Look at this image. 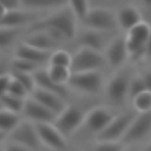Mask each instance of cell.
I'll use <instances>...</instances> for the list:
<instances>
[{"label": "cell", "mask_w": 151, "mask_h": 151, "mask_svg": "<svg viewBox=\"0 0 151 151\" xmlns=\"http://www.w3.org/2000/svg\"><path fill=\"white\" fill-rule=\"evenodd\" d=\"M77 17L68 6L55 9L52 14L40 18L38 21L32 24V29H47L52 32L60 40L74 39L78 34L77 29Z\"/></svg>", "instance_id": "6da1fadb"}, {"label": "cell", "mask_w": 151, "mask_h": 151, "mask_svg": "<svg viewBox=\"0 0 151 151\" xmlns=\"http://www.w3.org/2000/svg\"><path fill=\"white\" fill-rule=\"evenodd\" d=\"M150 35L151 26L143 20L125 33L130 60L139 61L142 59H145V45Z\"/></svg>", "instance_id": "7a4b0ae2"}, {"label": "cell", "mask_w": 151, "mask_h": 151, "mask_svg": "<svg viewBox=\"0 0 151 151\" xmlns=\"http://www.w3.org/2000/svg\"><path fill=\"white\" fill-rule=\"evenodd\" d=\"M106 63L105 55L103 52L87 48L79 47L72 54L71 61V71L73 72H86V71H99Z\"/></svg>", "instance_id": "3957f363"}, {"label": "cell", "mask_w": 151, "mask_h": 151, "mask_svg": "<svg viewBox=\"0 0 151 151\" xmlns=\"http://www.w3.org/2000/svg\"><path fill=\"white\" fill-rule=\"evenodd\" d=\"M85 28L97 29L101 32H112L118 28L117 14L111 9L104 7H94L88 11L85 18L81 20Z\"/></svg>", "instance_id": "277c9868"}, {"label": "cell", "mask_w": 151, "mask_h": 151, "mask_svg": "<svg viewBox=\"0 0 151 151\" xmlns=\"http://www.w3.org/2000/svg\"><path fill=\"white\" fill-rule=\"evenodd\" d=\"M73 90L85 93V94H96L98 93L103 85V76L99 71H86V72H73L71 74L68 84Z\"/></svg>", "instance_id": "5b68a950"}, {"label": "cell", "mask_w": 151, "mask_h": 151, "mask_svg": "<svg viewBox=\"0 0 151 151\" xmlns=\"http://www.w3.org/2000/svg\"><path fill=\"white\" fill-rule=\"evenodd\" d=\"M85 113L74 105H67L59 114H57L53 124L67 138L74 134L84 123Z\"/></svg>", "instance_id": "8992f818"}, {"label": "cell", "mask_w": 151, "mask_h": 151, "mask_svg": "<svg viewBox=\"0 0 151 151\" xmlns=\"http://www.w3.org/2000/svg\"><path fill=\"white\" fill-rule=\"evenodd\" d=\"M7 140L19 143L32 151H38L40 146L42 145L40 142V138L37 132L35 124L33 122H29L27 119L21 120L8 134Z\"/></svg>", "instance_id": "52a82bcc"}, {"label": "cell", "mask_w": 151, "mask_h": 151, "mask_svg": "<svg viewBox=\"0 0 151 151\" xmlns=\"http://www.w3.org/2000/svg\"><path fill=\"white\" fill-rule=\"evenodd\" d=\"M136 114L137 112L133 110L114 116L113 119L109 123V125L98 136H96L97 140H105V142L122 140Z\"/></svg>", "instance_id": "ba28073f"}, {"label": "cell", "mask_w": 151, "mask_h": 151, "mask_svg": "<svg viewBox=\"0 0 151 151\" xmlns=\"http://www.w3.org/2000/svg\"><path fill=\"white\" fill-rule=\"evenodd\" d=\"M131 74L127 71L120 70L112 76L106 85V94L111 103L122 105L129 98V85Z\"/></svg>", "instance_id": "9c48e42d"}, {"label": "cell", "mask_w": 151, "mask_h": 151, "mask_svg": "<svg viewBox=\"0 0 151 151\" xmlns=\"http://www.w3.org/2000/svg\"><path fill=\"white\" fill-rule=\"evenodd\" d=\"M40 142L53 151H63L66 145V137L53 123H34Z\"/></svg>", "instance_id": "30bf717a"}, {"label": "cell", "mask_w": 151, "mask_h": 151, "mask_svg": "<svg viewBox=\"0 0 151 151\" xmlns=\"http://www.w3.org/2000/svg\"><path fill=\"white\" fill-rule=\"evenodd\" d=\"M151 132V111L150 112H137L133 120L131 122L126 133L122 142L124 144H132L144 139Z\"/></svg>", "instance_id": "8fae6325"}, {"label": "cell", "mask_w": 151, "mask_h": 151, "mask_svg": "<svg viewBox=\"0 0 151 151\" xmlns=\"http://www.w3.org/2000/svg\"><path fill=\"white\" fill-rule=\"evenodd\" d=\"M114 114L106 107L96 106L85 113L83 126L92 134L98 136L113 119Z\"/></svg>", "instance_id": "7c38bea8"}, {"label": "cell", "mask_w": 151, "mask_h": 151, "mask_svg": "<svg viewBox=\"0 0 151 151\" xmlns=\"http://www.w3.org/2000/svg\"><path fill=\"white\" fill-rule=\"evenodd\" d=\"M105 59L106 63L113 67L118 68L124 65V63L129 59V51L126 46L125 35H118L110 40L105 48Z\"/></svg>", "instance_id": "4fadbf2b"}, {"label": "cell", "mask_w": 151, "mask_h": 151, "mask_svg": "<svg viewBox=\"0 0 151 151\" xmlns=\"http://www.w3.org/2000/svg\"><path fill=\"white\" fill-rule=\"evenodd\" d=\"M40 19L39 12L17 8L7 11L6 15L0 20V26L2 27H12V28H22L28 24H34Z\"/></svg>", "instance_id": "5bb4252c"}, {"label": "cell", "mask_w": 151, "mask_h": 151, "mask_svg": "<svg viewBox=\"0 0 151 151\" xmlns=\"http://www.w3.org/2000/svg\"><path fill=\"white\" fill-rule=\"evenodd\" d=\"M21 114L25 119L33 123H53L57 117L52 111L33 99L31 96L26 98Z\"/></svg>", "instance_id": "9a60e30c"}, {"label": "cell", "mask_w": 151, "mask_h": 151, "mask_svg": "<svg viewBox=\"0 0 151 151\" xmlns=\"http://www.w3.org/2000/svg\"><path fill=\"white\" fill-rule=\"evenodd\" d=\"M22 42L31 45L35 48L52 52L57 50L60 40L47 29H33L22 39Z\"/></svg>", "instance_id": "2e32d148"}, {"label": "cell", "mask_w": 151, "mask_h": 151, "mask_svg": "<svg viewBox=\"0 0 151 151\" xmlns=\"http://www.w3.org/2000/svg\"><path fill=\"white\" fill-rule=\"evenodd\" d=\"M31 97L35 99L37 101H39L40 104H42L50 111H52L55 116L59 114L67 106L65 98H63L61 96L54 92H51V91H47L40 87H35L33 92L31 93Z\"/></svg>", "instance_id": "e0dca14e"}, {"label": "cell", "mask_w": 151, "mask_h": 151, "mask_svg": "<svg viewBox=\"0 0 151 151\" xmlns=\"http://www.w3.org/2000/svg\"><path fill=\"white\" fill-rule=\"evenodd\" d=\"M106 34L107 32H101L97 29H91V28H85L79 35L77 34L76 38H78V44L80 47H87L92 48L99 52H103L107 44L106 41Z\"/></svg>", "instance_id": "ac0fdd59"}, {"label": "cell", "mask_w": 151, "mask_h": 151, "mask_svg": "<svg viewBox=\"0 0 151 151\" xmlns=\"http://www.w3.org/2000/svg\"><path fill=\"white\" fill-rule=\"evenodd\" d=\"M51 53L52 52H47V51L35 48V47H33L31 45H27L25 42L19 44L18 46H15V50H14V57L27 59V60L33 61L38 65H42L45 63H48Z\"/></svg>", "instance_id": "d6986e66"}, {"label": "cell", "mask_w": 151, "mask_h": 151, "mask_svg": "<svg viewBox=\"0 0 151 151\" xmlns=\"http://www.w3.org/2000/svg\"><path fill=\"white\" fill-rule=\"evenodd\" d=\"M143 20L142 18V13L140 11L133 6V5H126L123 6L118 13H117V22H118V27L120 29H123L125 33L132 28L133 26H136L138 22H140Z\"/></svg>", "instance_id": "ffe728a7"}, {"label": "cell", "mask_w": 151, "mask_h": 151, "mask_svg": "<svg viewBox=\"0 0 151 151\" xmlns=\"http://www.w3.org/2000/svg\"><path fill=\"white\" fill-rule=\"evenodd\" d=\"M34 80H35V85L37 87H40V88H44V90H47V91H51V92H54L59 96H61L63 98H67V88H66V85H59L57 83H54L48 73H47V70L46 68H38L34 73Z\"/></svg>", "instance_id": "44dd1931"}, {"label": "cell", "mask_w": 151, "mask_h": 151, "mask_svg": "<svg viewBox=\"0 0 151 151\" xmlns=\"http://www.w3.org/2000/svg\"><path fill=\"white\" fill-rule=\"evenodd\" d=\"M67 6V0H21V8L40 12L55 11Z\"/></svg>", "instance_id": "7402d4cb"}, {"label": "cell", "mask_w": 151, "mask_h": 151, "mask_svg": "<svg viewBox=\"0 0 151 151\" xmlns=\"http://www.w3.org/2000/svg\"><path fill=\"white\" fill-rule=\"evenodd\" d=\"M20 122V113L12 112L5 107H0V132L8 134Z\"/></svg>", "instance_id": "603a6c76"}, {"label": "cell", "mask_w": 151, "mask_h": 151, "mask_svg": "<svg viewBox=\"0 0 151 151\" xmlns=\"http://www.w3.org/2000/svg\"><path fill=\"white\" fill-rule=\"evenodd\" d=\"M47 73L50 76V78L59 84V85H67L72 74V71L70 67H65V66H54V65H48V67L46 68Z\"/></svg>", "instance_id": "cb8c5ba5"}, {"label": "cell", "mask_w": 151, "mask_h": 151, "mask_svg": "<svg viewBox=\"0 0 151 151\" xmlns=\"http://www.w3.org/2000/svg\"><path fill=\"white\" fill-rule=\"evenodd\" d=\"M25 100H26V98H20V97L13 96L11 93H6L0 98V104L2 107L7 109L12 112H17V113L21 114Z\"/></svg>", "instance_id": "d4e9b609"}, {"label": "cell", "mask_w": 151, "mask_h": 151, "mask_svg": "<svg viewBox=\"0 0 151 151\" xmlns=\"http://www.w3.org/2000/svg\"><path fill=\"white\" fill-rule=\"evenodd\" d=\"M20 33H21V28L0 26V50L12 46L15 42L17 38H19Z\"/></svg>", "instance_id": "484cf974"}, {"label": "cell", "mask_w": 151, "mask_h": 151, "mask_svg": "<svg viewBox=\"0 0 151 151\" xmlns=\"http://www.w3.org/2000/svg\"><path fill=\"white\" fill-rule=\"evenodd\" d=\"M133 110L136 112H150L151 111V91L145 90L144 92L131 99Z\"/></svg>", "instance_id": "4316f807"}, {"label": "cell", "mask_w": 151, "mask_h": 151, "mask_svg": "<svg viewBox=\"0 0 151 151\" xmlns=\"http://www.w3.org/2000/svg\"><path fill=\"white\" fill-rule=\"evenodd\" d=\"M71 61H72V54H70L65 50L57 48V50L52 51L50 60H48V65L71 67Z\"/></svg>", "instance_id": "83f0119b"}, {"label": "cell", "mask_w": 151, "mask_h": 151, "mask_svg": "<svg viewBox=\"0 0 151 151\" xmlns=\"http://www.w3.org/2000/svg\"><path fill=\"white\" fill-rule=\"evenodd\" d=\"M40 65L29 61L24 58H18L14 57L11 61V71H18V72H26V73H34Z\"/></svg>", "instance_id": "f1b7e54d"}, {"label": "cell", "mask_w": 151, "mask_h": 151, "mask_svg": "<svg viewBox=\"0 0 151 151\" xmlns=\"http://www.w3.org/2000/svg\"><path fill=\"white\" fill-rule=\"evenodd\" d=\"M67 6L72 9L78 20H83L91 9L88 0H67Z\"/></svg>", "instance_id": "f546056e"}, {"label": "cell", "mask_w": 151, "mask_h": 151, "mask_svg": "<svg viewBox=\"0 0 151 151\" xmlns=\"http://www.w3.org/2000/svg\"><path fill=\"white\" fill-rule=\"evenodd\" d=\"M145 90L147 88L142 74H134L133 77H131L129 85V99H133L136 96L144 92Z\"/></svg>", "instance_id": "4dcf8cb0"}, {"label": "cell", "mask_w": 151, "mask_h": 151, "mask_svg": "<svg viewBox=\"0 0 151 151\" xmlns=\"http://www.w3.org/2000/svg\"><path fill=\"white\" fill-rule=\"evenodd\" d=\"M12 77H14L17 80H19L25 87L26 90L31 93L33 92V90L37 87L35 85V80H34V76L33 73H26V72H18V71H11Z\"/></svg>", "instance_id": "1f68e13d"}, {"label": "cell", "mask_w": 151, "mask_h": 151, "mask_svg": "<svg viewBox=\"0 0 151 151\" xmlns=\"http://www.w3.org/2000/svg\"><path fill=\"white\" fill-rule=\"evenodd\" d=\"M97 145L94 146L93 151H123L125 149V144L122 140L117 142H105V140H97Z\"/></svg>", "instance_id": "d6a6232c"}, {"label": "cell", "mask_w": 151, "mask_h": 151, "mask_svg": "<svg viewBox=\"0 0 151 151\" xmlns=\"http://www.w3.org/2000/svg\"><path fill=\"white\" fill-rule=\"evenodd\" d=\"M7 93H11V94L17 96V97H20V98H27V97H29V92L26 90V87L19 80H17L14 77H12V80H11V84H9V87H8V92Z\"/></svg>", "instance_id": "836d02e7"}, {"label": "cell", "mask_w": 151, "mask_h": 151, "mask_svg": "<svg viewBox=\"0 0 151 151\" xmlns=\"http://www.w3.org/2000/svg\"><path fill=\"white\" fill-rule=\"evenodd\" d=\"M11 80H12V74H11V72L0 76V98H1L4 94H6V93L8 92V87H9Z\"/></svg>", "instance_id": "e575fe53"}, {"label": "cell", "mask_w": 151, "mask_h": 151, "mask_svg": "<svg viewBox=\"0 0 151 151\" xmlns=\"http://www.w3.org/2000/svg\"><path fill=\"white\" fill-rule=\"evenodd\" d=\"M6 144L4 145V151H32L31 149L19 144V143H15V142H11V140H7L6 139Z\"/></svg>", "instance_id": "d590c367"}, {"label": "cell", "mask_w": 151, "mask_h": 151, "mask_svg": "<svg viewBox=\"0 0 151 151\" xmlns=\"http://www.w3.org/2000/svg\"><path fill=\"white\" fill-rule=\"evenodd\" d=\"M0 2L8 9H17L21 8V0H0Z\"/></svg>", "instance_id": "8d00e7d4"}, {"label": "cell", "mask_w": 151, "mask_h": 151, "mask_svg": "<svg viewBox=\"0 0 151 151\" xmlns=\"http://www.w3.org/2000/svg\"><path fill=\"white\" fill-rule=\"evenodd\" d=\"M9 72H11V64H7L0 59V76L5 73H9Z\"/></svg>", "instance_id": "74e56055"}, {"label": "cell", "mask_w": 151, "mask_h": 151, "mask_svg": "<svg viewBox=\"0 0 151 151\" xmlns=\"http://www.w3.org/2000/svg\"><path fill=\"white\" fill-rule=\"evenodd\" d=\"M142 76H143V78H144L146 88H147L149 91H151V70L147 71V72H145V73H143Z\"/></svg>", "instance_id": "f35d334b"}, {"label": "cell", "mask_w": 151, "mask_h": 151, "mask_svg": "<svg viewBox=\"0 0 151 151\" xmlns=\"http://www.w3.org/2000/svg\"><path fill=\"white\" fill-rule=\"evenodd\" d=\"M145 59H151V35L145 45Z\"/></svg>", "instance_id": "ab89813d"}, {"label": "cell", "mask_w": 151, "mask_h": 151, "mask_svg": "<svg viewBox=\"0 0 151 151\" xmlns=\"http://www.w3.org/2000/svg\"><path fill=\"white\" fill-rule=\"evenodd\" d=\"M7 11H8V9H7V8H6V7H5V6H4V5L0 2V20H1V19H2L5 15H6Z\"/></svg>", "instance_id": "60d3db41"}, {"label": "cell", "mask_w": 151, "mask_h": 151, "mask_svg": "<svg viewBox=\"0 0 151 151\" xmlns=\"http://www.w3.org/2000/svg\"><path fill=\"white\" fill-rule=\"evenodd\" d=\"M6 139H7V133L0 132V145H2V143L6 142Z\"/></svg>", "instance_id": "b9f144b4"}, {"label": "cell", "mask_w": 151, "mask_h": 151, "mask_svg": "<svg viewBox=\"0 0 151 151\" xmlns=\"http://www.w3.org/2000/svg\"><path fill=\"white\" fill-rule=\"evenodd\" d=\"M143 2V5L147 8H151V0H140Z\"/></svg>", "instance_id": "7bdbcfd3"}, {"label": "cell", "mask_w": 151, "mask_h": 151, "mask_svg": "<svg viewBox=\"0 0 151 151\" xmlns=\"http://www.w3.org/2000/svg\"><path fill=\"white\" fill-rule=\"evenodd\" d=\"M142 151H151V143H149V144H147V145H146Z\"/></svg>", "instance_id": "ee69618b"}, {"label": "cell", "mask_w": 151, "mask_h": 151, "mask_svg": "<svg viewBox=\"0 0 151 151\" xmlns=\"http://www.w3.org/2000/svg\"><path fill=\"white\" fill-rule=\"evenodd\" d=\"M0 151H4V145H0Z\"/></svg>", "instance_id": "f6af8a7d"}, {"label": "cell", "mask_w": 151, "mask_h": 151, "mask_svg": "<svg viewBox=\"0 0 151 151\" xmlns=\"http://www.w3.org/2000/svg\"><path fill=\"white\" fill-rule=\"evenodd\" d=\"M123 151H133V150H131V149H124Z\"/></svg>", "instance_id": "bcb514c9"}, {"label": "cell", "mask_w": 151, "mask_h": 151, "mask_svg": "<svg viewBox=\"0 0 151 151\" xmlns=\"http://www.w3.org/2000/svg\"><path fill=\"white\" fill-rule=\"evenodd\" d=\"M0 107H2V106H1V104H0Z\"/></svg>", "instance_id": "7dc6e473"}]
</instances>
